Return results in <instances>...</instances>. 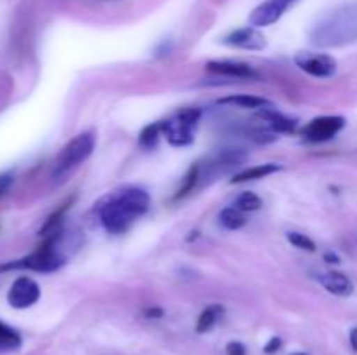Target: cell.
<instances>
[{"mask_svg":"<svg viewBox=\"0 0 357 355\" xmlns=\"http://www.w3.org/2000/svg\"><path fill=\"white\" fill-rule=\"evenodd\" d=\"M351 347L352 350L357 352V327H354V329L351 331Z\"/></svg>","mask_w":357,"mask_h":355,"instance_id":"4316f807","label":"cell"},{"mask_svg":"<svg viewBox=\"0 0 357 355\" xmlns=\"http://www.w3.org/2000/svg\"><path fill=\"white\" fill-rule=\"evenodd\" d=\"M160 134H164V120L149 124L139 132V145L143 148H153L157 145V141H159Z\"/></svg>","mask_w":357,"mask_h":355,"instance_id":"ac0fdd59","label":"cell"},{"mask_svg":"<svg viewBox=\"0 0 357 355\" xmlns=\"http://www.w3.org/2000/svg\"><path fill=\"white\" fill-rule=\"evenodd\" d=\"M261 117H264L265 120L268 122V125L278 132H293L296 129V120L279 113V111L271 110V108H265V110L261 111Z\"/></svg>","mask_w":357,"mask_h":355,"instance_id":"4fadbf2b","label":"cell"},{"mask_svg":"<svg viewBox=\"0 0 357 355\" xmlns=\"http://www.w3.org/2000/svg\"><path fill=\"white\" fill-rule=\"evenodd\" d=\"M324 260L330 261V263H338V261H340V260H338L337 254H331V253H326V254H324Z\"/></svg>","mask_w":357,"mask_h":355,"instance_id":"83f0119b","label":"cell"},{"mask_svg":"<svg viewBox=\"0 0 357 355\" xmlns=\"http://www.w3.org/2000/svg\"><path fill=\"white\" fill-rule=\"evenodd\" d=\"M357 38V2L331 10L314 26L310 40L319 47H337Z\"/></svg>","mask_w":357,"mask_h":355,"instance_id":"7a4b0ae2","label":"cell"},{"mask_svg":"<svg viewBox=\"0 0 357 355\" xmlns=\"http://www.w3.org/2000/svg\"><path fill=\"white\" fill-rule=\"evenodd\" d=\"M21 347V336L17 331L0 322V354H9Z\"/></svg>","mask_w":357,"mask_h":355,"instance_id":"2e32d148","label":"cell"},{"mask_svg":"<svg viewBox=\"0 0 357 355\" xmlns=\"http://www.w3.org/2000/svg\"><path fill=\"white\" fill-rule=\"evenodd\" d=\"M281 347H282V340H281V338L274 336V338H271V341H268L267 345H265L264 352H265V354L272 355V354H275V352H278Z\"/></svg>","mask_w":357,"mask_h":355,"instance_id":"d4e9b609","label":"cell"},{"mask_svg":"<svg viewBox=\"0 0 357 355\" xmlns=\"http://www.w3.org/2000/svg\"><path fill=\"white\" fill-rule=\"evenodd\" d=\"M223 313V308L220 305H211L208 306V308L204 310V312L201 313V317H199L197 320V333L202 334V333H208V331H211V327L215 326L216 320H218V317Z\"/></svg>","mask_w":357,"mask_h":355,"instance_id":"e0dca14e","label":"cell"},{"mask_svg":"<svg viewBox=\"0 0 357 355\" xmlns=\"http://www.w3.org/2000/svg\"><path fill=\"white\" fill-rule=\"evenodd\" d=\"M291 355H307V354H303V352H296V354H291Z\"/></svg>","mask_w":357,"mask_h":355,"instance_id":"f1b7e54d","label":"cell"},{"mask_svg":"<svg viewBox=\"0 0 357 355\" xmlns=\"http://www.w3.org/2000/svg\"><path fill=\"white\" fill-rule=\"evenodd\" d=\"M201 118V108H185L171 120H164V134L173 146H187L194 141V127Z\"/></svg>","mask_w":357,"mask_h":355,"instance_id":"5b68a950","label":"cell"},{"mask_svg":"<svg viewBox=\"0 0 357 355\" xmlns=\"http://www.w3.org/2000/svg\"><path fill=\"white\" fill-rule=\"evenodd\" d=\"M223 44L237 49H248V51H261L267 45L264 35L255 28H239V30L230 31L227 37H223Z\"/></svg>","mask_w":357,"mask_h":355,"instance_id":"30bf717a","label":"cell"},{"mask_svg":"<svg viewBox=\"0 0 357 355\" xmlns=\"http://www.w3.org/2000/svg\"><path fill=\"white\" fill-rule=\"evenodd\" d=\"M220 223H222V226H225L227 230H239L241 226H244V223H246V218L241 214L239 209L229 207L223 209V211L220 212Z\"/></svg>","mask_w":357,"mask_h":355,"instance_id":"d6986e66","label":"cell"},{"mask_svg":"<svg viewBox=\"0 0 357 355\" xmlns=\"http://www.w3.org/2000/svg\"><path fill=\"white\" fill-rule=\"evenodd\" d=\"M278 171H281V166H278V164H261V166L251 167V169H246L243 171V173H239L236 178H234L232 183H244V181L260 180V178L271 176V174L278 173Z\"/></svg>","mask_w":357,"mask_h":355,"instance_id":"9a60e30c","label":"cell"},{"mask_svg":"<svg viewBox=\"0 0 357 355\" xmlns=\"http://www.w3.org/2000/svg\"><path fill=\"white\" fill-rule=\"evenodd\" d=\"M319 282L328 292L335 296H351L354 292L352 281L340 271H326V274L321 275Z\"/></svg>","mask_w":357,"mask_h":355,"instance_id":"7c38bea8","label":"cell"},{"mask_svg":"<svg viewBox=\"0 0 357 355\" xmlns=\"http://www.w3.org/2000/svg\"><path fill=\"white\" fill-rule=\"evenodd\" d=\"M296 66L305 73L319 79H328L337 72V61L328 54H314V52H300L295 58Z\"/></svg>","mask_w":357,"mask_h":355,"instance_id":"ba28073f","label":"cell"},{"mask_svg":"<svg viewBox=\"0 0 357 355\" xmlns=\"http://www.w3.org/2000/svg\"><path fill=\"white\" fill-rule=\"evenodd\" d=\"M345 127V118L338 115H326V117H317L303 129V138L312 143H323L335 138L342 129Z\"/></svg>","mask_w":357,"mask_h":355,"instance_id":"8992f818","label":"cell"},{"mask_svg":"<svg viewBox=\"0 0 357 355\" xmlns=\"http://www.w3.org/2000/svg\"><path fill=\"white\" fill-rule=\"evenodd\" d=\"M227 354L229 355H246V347L239 341H230L227 345Z\"/></svg>","mask_w":357,"mask_h":355,"instance_id":"cb8c5ba5","label":"cell"},{"mask_svg":"<svg viewBox=\"0 0 357 355\" xmlns=\"http://www.w3.org/2000/svg\"><path fill=\"white\" fill-rule=\"evenodd\" d=\"M150 207V195L143 188L128 187L112 195L100 207V219L108 233H124Z\"/></svg>","mask_w":357,"mask_h":355,"instance_id":"6da1fadb","label":"cell"},{"mask_svg":"<svg viewBox=\"0 0 357 355\" xmlns=\"http://www.w3.org/2000/svg\"><path fill=\"white\" fill-rule=\"evenodd\" d=\"M206 68L213 73L234 77V79H255L257 77V72L250 65L239 61H209Z\"/></svg>","mask_w":357,"mask_h":355,"instance_id":"8fae6325","label":"cell"},{"mask_svg":"<svg viewBox=\"0 0 357 355\" xmlns=\"http://www.w3.org/2000/svg\"><path fill=\"white\" fill-rule=\"evenodd\" d=\"M234 205H236V209H239L241 212H251L261 209L264 202H261V198L258 197L257 194H253V191H244V194H241L239 197L236 198V204Z\"/></svg>","mask_w":357,"mask_h":355,"instance_id":"ffe728a7","label":"cell"},{"mask_svg":"<svg viewBox=\"0 0 357 355\" xmlns=\"http://www.w3.org/2000/svg\"><path fill=\"white\" fill-rule=\"evenodd\" d=\"M197 176H199V167L195 166V167H192L190 171H188V174H187V180H185V184H183V188H181V190L178 191V194H176V198H180V197H185V195H187L188 191H190L192 188L195 187V181H197Z\"/></svg>","mask_w":357,"mask_h":355,"instance_id":"7402d4cb","label":"cell"},{"mask_svg":"<svg viewBox=\"0 0 357 355\" xmlns=\"http://www.w3.org/2000/svg\"><path fill=\"white\" fill-rule=\"evenodd\" d=\"M40 298V287L37 282L30 277H20L13 282L7 294V301L13 308L23 310L30 308Z\"/></svg>","mask_w":357,"mask_h":355,"instance_id":"52a82bcc","label":"cell"},{"mask_svg":"<svg viewBox=\"0 0 357 355\" xmlns=\"http://www.w3.org/2000/svg\"><path fill=\"white\" fill-rule=\"evenodd\" d=\"M218 103L220 104H234V106H241V108H250V110H255V108L271 106V103H268L265 97L251 96V94H237V96H227V97H222Z\"/></svg>","mask_w":357,"mask_h":355,"instance_id":"5bb4252c","label":"cell"},{"mask_svg":"<svg viewBox=\"0 0 357 355\" xmlns=\"http://www.w3.org/2000/svg\"><path fill=\"white\" fill-rule=\"evenodd\" d=\"M94 145H96V138H94L93 132H82V134L75 136L70 143H66L59 152L58 159H56L54 167H52V180H63L66 174L79 167L84 160L89 159Z\"/></svg>","mask_w":357,"mask_h":355,"instance_id":"277c9868","label":"cell"},{"mask_svg":"<svg viewBox=\"0 0 357 355\" xmlns=\"http://www.w3.org/2000/svg\"><path fill=\"white\" fill-rule=\"evenodd\" d=\"M296 2L298 0H265L251 13L250 23L253 26H271L275 21L281 19L282 14Z\"/></svg>","mask_w":357,"mask_h":355,"instance_id":"9c48e42d","label":"cell"},{"mask_svg":"<svg viewBox=\"0 0 357 355\" xmlns=\"http://www.w3.org/2000/svg\"><path fill=\"white\" fill-rule=\"evenodd\" d=\"M286 237H288L289 242H291L295 247H298V249L310 251V253H314V251H316V244H314V240L309 239V237H307L305 233L289 232Z\"/></svg>","mask_w":357,"mask_h":355,"instance_id":"44dd1931","label":"cell"},{"mask_svg":"<svg viewBox=\"0 0 357 355\" xmlns=\"http://www.w3.org/2000/svg\"><path fill=\"white\" fill-rule=\"evenodd\" d=\"M14 183V174L13 173H2L0 174V198L9 191V188Z\"/></svg>","mask_w":357,"mask_h":355,"instance_id":"603a6c76","label":"cell"},{"mask_svg":"<svg viewBox=\"0 0 357 355\" xmlns=\"http://www.w3.org/2000/svg\"><path fill=\"white\" fill-rule=\"evenodd\" d=\"M145 315L149 317V319H160V317L164 315V310L162 308H146Z\"/></svg>","mask_w":357,"mask_h":355,"instance_id":"484cf974","label":"cell"},{"mask_svg":"<svg viewBox=\"0 0 357 355\" xmlns=\"http://www.w3.org/2000/svg\"><path fill=\"white\" fill-rule=\"evenodd\" d=\"M59 233H52L51 239L45 240L42 247H38L35 253L28 254V256L21 258V260L10 261V263L0 265V271L9 270H33L40 271V274H49V271H56L65 265V258L54 249L56 239Z\"/></svg>","mask_w":357,"mask_h":355,"instance_id":"3957f363","label":"cell"}]
</instances>
